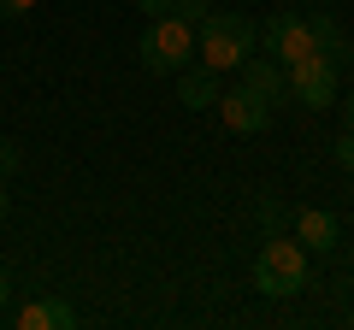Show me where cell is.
I'll list each match as a JSON object with an SVG mask.
<instances>
[{
  "label": "cell",
  "instance_id": "1",
  "mask_svg": "<svg viewBox=\"0 0 354 330\" xmlns=\"http://www.w3.org/2000/svg\"><path fill=\"white\" fill-rule=\"evenodd\" d=\"M254 41H260V30H254L242 12H207V24L195 30V48H201L207 71H236V65L254 53Z\"/></svg>",
  "mask_w": 354,
  "mask_h": 330
},
{
  "label": "cell",
  "instance_id": "3",
  "mask_svg": "<svg viewBox=\"0 0 354 330\" xmlns=\"http://www.w3.org/2000/svg\"><path fill=\"white\" fill-rule=\"evenodd\" d=\"M136 59H142V71H183V65L195 59V30L177 12L148 18V30H142V41H136Z\"/></svg>",
  "mask_w": 354,
  "mask_h": 330
},
{
  "label": "cell",
  "instance_id": "12",
  "mask_svg": "<svg viewBox=\"0 0 354 330\" xmlns=\"http://www.w3.org/2000/svg\"><path fill=\"white\" fill-rule=\"evenodd\" d=\"M171 12L183 18L189 30H201V24H207V12H213V0H171Z\"/></svg>",
  "mask_w": 354,
  "mask_h": 330
},
{
  "label": "cell",
  "instance_id": "6",
  "mask_svg": "<svg viewBox=\"0 0 354 330\" xmlns=\"http://www.w3.org/2000/svg\"><path fill=\"white\" fill-rule=\"evenodd\" d=\"M213 106H218V118H225V124L236 130V136H254V130H266V124H272V106H266L254 89H230V95H218Z\"/></svg>",
  "mask_w": 354,
  "mask_h": 330
},
{
  "label": "cell",
  "instance_id": "7",
  "mask_svg": "<svg viewBox=\"0 0 354 330\" xmlns=\"http://www.w3.org/2000/svg\"><path fill=\"white\" fill-rule=\"evenodd\" d=\"M290 224H295V242H301L307 254H330V248L342 242L337 213H325V206H301V213H295Z\"/></svg>",
  "mask_w": 354,
  "mask_h": 330
},
{
  "label": "cell",
  "instance_id": "13",
  "mask_svg": "<svg viewBox=\"0 0 354 330\" xmlns=\"http://www.w3.org/2000/svg\"><path fill=\"white\" fill-rule=\"evenodd\" d=\"M260 224H266V236H278V230L290 224V213H283V201H260Z\"/></svg>",
  "mask_w": 354,
  "mask_h": 330
},
{
  "label": "cell",
  "instance_id": "10",
  "mask_svg": "<svg viewBox=\"0 0 354 330\" xmlns=\"http://www.w3.org/2000/svg\"><path fill=\"white\" fill-rule=\"evenodd\" d=\"M307 30H313V53H325V59H342V65L354 59V41H348V30H342L330 12H313V18H307Z\"/></svg>",
  "mask_w": 354,
  "mask_h": 330
},
{
  "label": "cell",
  "instance_id": "9",
  "mask_svg": "<svg viewBox=\"0 0 354 330\" xmlns=\"http://www.w3.org/2000/svg\"><path fill=\"white\" fill-rule=\"evenodd\" d=\"M177 101L189 106V113H207V106L218 101V71H207V65H183V71H177Z\"/></svg>",
  "mask_w": 354,
  "mask_h": 330
},
{
  "label": "cell",
  "instance_id": "16",
  "mask_svg": "<svg viewBox=\"0 0 354 330\" xmlns=\"http://www.w3.org/2000/svg\"><path fill=\"white\" fill-rule=\"evenodd\" d=\"M24 12H36V0H0V18H24Z\"/></svg>",
  "mask_w": 354,
  "mask_h": 330
},
{
  "label": "cell",
  "instance_id": "15",
  "mask_svg": "<svg viewBox=\"0 0 354 330\" xmlns=\"http://www.w3.org/2000/svg\"><path fill=\"white\" fill-rule=\"evenodd\" d=\"M330 153H337V165H342V171H354V130H342Z\"/></svg>",
  "mask_w": 354,
  "mask_h": 330
},
{
  "label": "cell",
  "instance_id": "2",
  "mask_svg": "<svg viewBox=\"0 0 354 330\" xmlns=\"http://www.w3.org/2000/svg\"><path fill=\"white\" fill-rule=\"evenodd\" d=\"M254 289L272 295V301H283V295H301L307 289V248L295 236H266L260 260H254Z\"/></svg>",
  "mask_w": 354,
  "mask_h": 330
},
{
  "label": "cell",
  "instance_id": "17",
  "mask_svg": "<svg viewBox=\"0 0 354 330\" xmlns=\"http://www.w3.org/2000/svg\"><path fill=\"white\" fill-rule=\"evenodd\" d=\"M136 6H142L148 18H165V12H171V0H136Z\"/></svg>",
  "mask_w": 354,
  "mask_h": 330
},
{
  "label": "cell",
  "instance_id": "20",
  "mask_svg": "<svg viewBox=\"0 0 354 330\" xmlns=\"http://www.w3.org/2000/svg\"><path fill=\"white\" fill-rule=\"evenodd\" d=\"M12 213V195H6V177H0V218Z\"/></svg>",
  "mask_w": 354,
  "mask_h": 330
},
{
  "label": "cell",
  "instance_id": "11",
  "mask_svg": "<svg viewBox=\"0 0 354 330\" xmlns=\"http://www.w3.org/2000/svg\"><path fill=\"white\" fill-rule=\"evenodd\" d=\"M65 324H77V313H71V301H30L24 313H18V330H65Z\"/></svg>",
  "mask_w": 354,
  "mask_h": 330
},
{
  "label": "cell",
  "instance_id": "4",
  "mask_svg": "<svg viewBox=\"0 0 354 330\" xmlns=\"http://www.w3.org/2000/svg\"><path fill=\"white\" fill-rule=\"evenodd\" d=\"M283 77H290V95L301 106H313V113H325V106L337 101V89H342L337 59H325V53H301V59H290Z\"/></svg>",
  "mask_w": 354,
  "mask_h": 330
},
{
  "label": "cell",
  "instance_id": "18",
  "mask_svg": "<svg viewBox=\"0 0 354 330\" xmlns=\"http://www.w3.org/2000/svg\"><path fill=\"white\" fill-rule=\"evenodd\" d=\"M342 130H354V95H342Z\"/></svg>",
  "mask_w": 354,
  "mask_h": 330
},
{
  "label": "cell",
  "instance_id": "8",
  "mask_svg": "<svg viewBox=\"0 0 354 330\" xmlns=\"http://www.w3.org/2000/svg\"><path fill=\"white\" fill-rule=\"evenodd\" d=\"M242 89H254L260 95L266 106H278V101H290V77H283V65L272 59V53H248V59H242Z\"/></svg>",
  "mask_w": 354,
  "mask_h": 330
},
{
  "label": "cell",
  "instance_id": "5",
  "mask_svg": "<svg viewBox=\"0 0 354 330\" xmlns=\"http://www.w3.org/2000/svg\"><path fill=\"white\" fill-rule=\"evenodd\" d=\"M260 41H266V53H272L278 65L313 53V30H307V18H295V12H272V18H266V30H260Z\"/></svg>",
  "mask_w": 354,
  "mask_h": 330
},
{
  "label": "cell",
  "instance_id": "14",
  "mask_svg": "<svg viewBox=\"0 0 354 330\" xmlns=\"http://www.w3.org/2000/svg\"><path fill=\"white\" fill-rule=\"evenodd\" d=\"M18 165H24V153H18V142H0V177H12Z\"/></svg>",
  "mask_w": 354,
  "mask_h": 330
},
{
  "label": "cell",
  "instance_id": "19",
  "mask_svg": "<svg viewBox=\"0 0 354 330\" xmlns=\"http://www.w3.org/2000/svg\"><path fill=\"white\" fill-rule=\"evenodd\" d=\"M6 301H12V278L0 271V313H6Z\"/></svg>",
  "mask_w": 354,
  "mask_h": 330
}]
</instances>
